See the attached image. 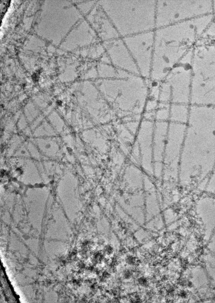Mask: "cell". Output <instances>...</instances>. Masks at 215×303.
<instances>
[{"label":"cell","mask_w":215,"mask_h":303,"mask_svg":"<svg viewBox=\"0 0 215 303\" xmlns=\"http://www.w3.org/2000/svg\"><path fill=\"white\" fill-rule=\"evenodd\" d=\"M122 38L136 64L140 75L147 76L151 57L153 33L148 31Z\"/></svg>","instance_id":"cell-3"},{"label":"cell","mask_w":215,"mask_h":303,"mask_svg":"<svg viewBox=\"0 0 215 303\" xmlns=\"http://www.w3.org/2000/svg\"><path fill=\"white\" fill-rule=\"evenodd\" d=\"M86 17L87 21L102 41L121 37L98 2Z\"/></svg>","instance_id":"cell-5"},{"label":"cell","mask_w":215,"mask_h":303,"mask_svg":"<svg viewBox=\"0 0 215 303\" xmlns=\"http://www.w3.org/2000/svg\"><path fill=\"white\" fill-rule=\"evenodd\" d=\"M114 81L116 108L119 113L122 116L140 113L143 110L145 96L142 78L129 73Z\"/></svg>","instance_id":"cell-2"},{"label":"cell","mask_w":215,"mask_h":303,"mask_svg":"<svg viewBox=\"0 0 215 303\" xmlns=\"http://www.w3.org/2000/svg\"><path fill=\"white\" fill-rule=\"evenodd\" d=\"M25 153V152L24 151H22V153L24 154Z\"/></svg>","instance_id":"cell-8"},{"label":"cell","mask_w":215,"mask_h":303,"mask_svg":"<svg viewBox=\"0 0 215 303\" xmlns=\"http://www.w3.org/2000/svg\"><path fill=\"white\" fill-rule=\"evenodd\" d=\"M71 31L70 35V48L71 50L89 45L97 35L87 20L83 19L76 24Z\"/></svg>","instance_id":"cell-6"},{"label":"cell","mask_w":215,"mask_h":303,"mask_svg":"<svg viewBox=\"0 0 215 303\" xmlns=\"http://www.w3.org/2000/svg\"><path fill=\"white\" fill-rule=\"evenodd\" d=\"M98 3L121 37L150 31L153 6L143 0H100Z\"/></svg>","instance_id":"cell-1"},{"label":"cell","mask_w":215,"mask_h":303,"mask_svg":"<svg viewBox=\"0 0 215 303\" xmlns=\"http://www.w3.org/2000/svg\"><path fill=\"white\" fill-rule=\"evenodd\" d=\"M80 1V2H78L76 6L82 14L87 15L95 5L96 1Z\"/></svg>","instance_id":"cell-7"},{"label":"cell","mask_w":215,"mask_h":303,"mask_svg":"<svg viewBox=\"0 0 215 303\" xmlns=\"http://www.w3.org/2000/svg\"><path fill=\"white\" fill-rule=\"evenodd\" d=\"M111 64L116 68L140 75L136 64L122 38L102 41Z\"/></svg>","instance_id":"cell-4"}]
</instances>
